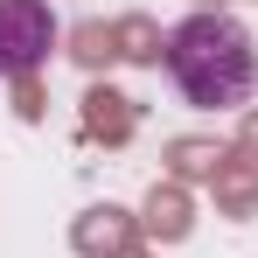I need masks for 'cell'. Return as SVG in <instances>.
<instances>
[{
	"instance_id": "cell-1",
	"label": "cell",
	"mask_w": 258,
	"mask_h": 258,
	"mask_svg": "<svg viewBox=\"0 0 258 258\" xmlns=\"http://www.w3.org/2000/svg\"><path fill=\"white\" fill-rule=\"evenodd\" d=\"M168 77L188 105L203 112H237L244 98L258 91V49L244 35V21L230 14H188L181 28L168 35Z\"/></svg>"
},
{
	"instance_id": "cell-2",
	"label": "cell",
	"mask_w": 258,
	"mask_h": 258,
	"mask_svg": "<svg viewBox=\"0 0 258 258\" xmlns=\"http://www.w3.org/2000/svg\"><path fill=\"white\" fill-rule=\"evenodd\" d=\"M49 49V7L42 0H0V70H28Z\"/></svg>"
}]
</instances>
